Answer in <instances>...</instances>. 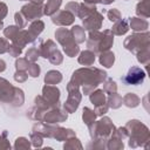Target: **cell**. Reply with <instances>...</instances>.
Listing matches in <instances>:
<instances>
[{"label": "cell", "instance_id": "obj_15", "mask_svg": "<svg viewBox=\"0 0 150 150\" xmlns=\"http://www.w3.org/2000/svg\"><path fill=\"white\" fill-rule=\"evenodd\" d=\"M27 70L29 71V75H30V76H33V77L39 76V73H40V68H39V66H36V64H32V66H29V67L27 68Z\"/></svg>", "mask_w": 150, "mask_h": 150}, {"label": "cell", "instance_id": "obj_17", "mask_svg": "<svg viewBox=\"0 0 150 150\" xmlns=\"http://www.w3.org/2000/svg\"><path fill=\"white\" fill-rule=\"evenodd\" d=\"M108 16H109V20L110 21H116L120 18V12L116 11V9H112V11L108 12Z\"/></svg>", "mask_w": 150, "mask_h": 150}, {"label": "cell", "instance_id": "obj_3", "mask_svg": "<svg viewBox=\"0 0 150 150\" xmlns=\"http://www.w3.org/2000/svg\"><path fill=\"white\" fill-rule=\"evenodd\" d=\"M101 21H102V15L95 11L94 13L90 14L89 18H86L83 25L87 27V29H97L101 26Z\"/></svg>", "mask_w": 150, "mask_h": 150}, {"label": "cell", "instance_id": "obj_13", "mask_svg": "<svg viewBox=\"0 0 150 150\" xmlns=\"http://www.w3.org/2000/svg\"><path fill=\"white\" fill-rule=\"evenodd\" d=\"M94 118H95L94 111L89 110L88 108H84V109H83V121H84L86 123H90Z\"/></svg>", "mask_w": 150, "mask_h": 150}, {"label": "cell", "instance_id": "obj_6", "mask_svg": "<svg viewBox=\"0 0 150 150\" xmlns=\"http://www.w3.org/2000/svg\"><path fill=\"white\" fill-rule=\"evenodd\" d=\"M61 79H62V77H61V74H60L59 71H56V70H50V71L46 75L45 81H46L47 84H54V83H56V82H60Z\"/></svg>", "mask_w": 150, "mask_h": 150}, {"label": "cell", "instance_id": "obj_20", "mask_svg": "<svg viewBox=\"0 0 150 150\" xmlns=\"http://www.w3.org/2000/svg\"><path fill=\"white\" fill-rule=\"evenodd\" d=\"M5 62L2 61V60H0V71H4L5 70Z\"/></svg>", "mask_w": 150, "mask_h": 150}, {"label": "cell", "instance_id": "obj_1", "mask_svg": "<svg viewBox=\"0 0 150 150\" xmlns=\"http://www.w3.org/2000/svg\"><path fill=\"white\" fill-rule=\"evenodd\" d=\"M144 77H145V74H144V71H143L141 68L132 67V68L129 70L128 75H127L125 77H123L122 80H123V82L127 83V84H138V83L143 82Z\"/></svg>", "mask_w": 150, "mask_h": 150}, {"label": "cell", "instance_id": "obj_21", "mask_svg": "<svg viewBox=\"0 0 150 150\" xmlns=\"http://www.w3.org/2000/svg\"><path fill=\"white\" fill-rule=\"evenodd\" d=\"M101 2H103V4H110V2H112L114 0H100Z\"/></svg>", "mask_w": 150, "mask_h": 150}, {"label": "cell", "instance_id": "obj_23", "mask_svg": "<svg viewBox=\"0 0 150 150\" xmlns=\"http://www.w3.org/2000/svg\"><path fill=\"white\" fill-rule=\"evenodd\" d=\"M1 27H2V21L0 20V28H1Z\"/></svg>", "mask_w": 150, "mask_h": 150}, {"label": "cell", "instance_id": "obj_18", "mask_svg": "<svg viewBox=\"0 0 150 150\" xmlns=\"http://www.w3.org/2000/svg\"><path fill=\"white\" fill-rule=\"evenodd\" d=\"M8 47H9V45L6 42V40L0 39V53H4L6 50H8Z\"/></svg>", "mask_w": 150, "mask_h": 150}, {"label": "cell", "instance_id": "obj_8", "mask_svg": "<svg viewBox=\"0 0 150 150\" xmlns=\"http://www.w3.org/2000/svg\"><path fill=\"white\" fill-rule=\"evenodd\" d=\"M94 60H95V56H94V54L91 53V52H89V50H87V52H83L82 54H81V57L79 59V62L80 63H83V64H91L93 62H94Z\"/></svg>", "mask_w": 150, "mask_h": 150}, {"label": "cell", "instance_id": "obj_14", "mask_svg": "<svg viewBox=\"0 0 150 150\" xmlns=\"http://www.w3.org/2000/svg\"><path fill=\"white\" fill-rule=\"evenodd\" d=\"M73 33H74V35L77 38V41H79V42L84 41V32H83V29H82L80 26H75L74 29H73Z\"/></svg>", "mask_w": 150, "mask_h": 150}, {"label": "cell", "instance_id": "obj_19", "mask_svg": "<svg viewBox=\"0 0 150 150\" xmlns=\"http://www.w3.org/2000/svg\"><path fill=\"white\" fill-rule=\"evenodd\" d=\"M6 13H7V7H6V5L2 4V2H0V19L4 18V16L6 15Z\"/></svg>", "mask_w": 150, "mask_h": 150}, {"label": "cell", "instance_id": "obj_12", "mask_svg": "<svg viewBox=\"0 0 150 150\" xmlns=\"http://www.w3.org/2000/svg\"><path fill=\"white\" fill-rule=\"evenodd\" d=\"M112 30H114L116 34H118V35L124 34V33L128 30V25H127L125 21H121L120 23H117V25L112 28Z\"/></svg>", "mask_w": 150, "mask_h": 150}, {"label": "cell", "instance_id": "obj_22", "mask_svg": "<svg viewBox=\"0 0 150 150\" xmlns=\"http://www.w3.org/2000/svg\"><path fill=\"white\" fill-rule=\"evenodd\" d=\"M84 1H87V2H96V1H100V0H84Z\"/></svg>", "mask_w": 150, "mask_h": 150}, {"label": "cell", "instance_id": "obj_7", "mask_svg": "<svg viewBox=\"0 0 150 150\" xmlns=\"http://www.w3.org/2000/svg\"><path fill=\"white\" fill-rule=\"evenodd\" d=\"M60 4H61V0H48L47 5H46V7H45V12H43V13L50 15L53 12L57 11Z\"/></svg>", "mask_w": 150, "mask_h": 150}, {"label": "cell", "instance_id": "obj_5", "mask_svg": "<svg viewBox=\"0 0 150 150\" xmlns=\"http://www.w3.org/2000/svg\"><path fill=\"white\" fill-rule=\"evenodd\" d=\"M43 94H45V97L50 102H56L60 96L59 89L55 87H50V86H47L43 88Z\"/></svg>", "mask_w": 150, "mask_h": 150}, {"label": "cell", "instance_id": "obj_2", "mask_svg": "<svg viewBox=\"0 0 150 150\" xmlns=\"http://www.w3.org/2000/svg\"><path fill=\"white\" fill-rule=\"evenodd\" d=\"M21 14H25L27 20H33V19L40 18L42 15V12H41L39 6H36L34 4H30V5H27V6L22 7Z\"/></svg>", "mask_w": 150, "mask_h": 150}, {"label": "cell", "instance_id": "obj_4", "mask_svg": "<svg viewBox=\"0 0 150 150\" xmlns=\"http://www.w3.org/2000/svg\"><path fill=\"white\" fill-rule=\"evenodd\" d=\"M73 20H74V15L70 14V12L68 11L60 12L57 15L53 16V22L57 25H69L73 22Z\"/></svg>", "mask_w": 150, "mask_h": 150}, {"label": "cell", "instance_id": "obj_9", "mask_svg": "<svg viewBox=\"0 0 150 150\" xmlns=\"http://www.w3.org/2000/svg\"><path fill=\"white\" fill-rule=\"evenodd\" d=\"M114 54L110 53V52H107L104 54L101 55V59H100V62L101 64H103L104 67H111V64L114 63Z\"/></svg>", "mask_w": 150, "mask_h": 150}, {"label": "cell", "instance_id": "obj_16", "mask_svg": "<svg viewBox=\"0 0 150 150\" xmlns=\"http://www.w3.org/2000/svg\"><path fill=\"white\" fill-rule=\"evenodd\" d=\"M38 55H39V52L35 48H32L30 50L27 52V59H29L30 61H35L36 57H38Z\"/></svg>", "mask_w": 150, "mask_h": 150}, {"label": "cell", "instance_id": "obj_10", "mask_svg": "<svg viewBox=\"0 0 150 150\" xmlns=\"http://www.w3.org/2000/svg\"><path fill=\"white\" fill-rule=\"evenodd\" d=\"M90 101H91L96 107L104 104V95H103V91H102V90H98V91L94 93V94L90 96Z\"/></svg>", "mask_w": 150, "mask_h": 150}, {"label": "cell", "instance_id": "obj_11", "mask_svg": "<svg viewBox=\"0 0 150 150\" xmlns=\"http://www.w3.org/2000/svg\"><path fill=\"white\" fill-rule=\"evenodd\" d=\"M130 25H131V28H134V29H143L142 28V26L144 27V28H146V26H148V23H146V21H142L141 19H137V18H134V19H131L130 20Z\"/></svg>", "mask_w": 150, "mask_h": 150}]
</instances>
